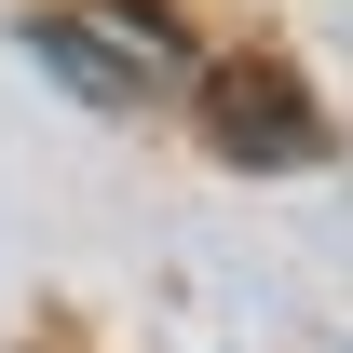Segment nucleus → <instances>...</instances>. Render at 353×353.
<instances>
[{"label":"nucleus","instance_id":"1","mask_svg":"<svg viewBox=\"0 0 353 353\" xmlns=\"http://www.w3.org/2000/svg\"><path fill=\"white\" fill-rule=\"evenodd\" d=\"M28 68H54L82 109L123 123V109H150V95L176 82V41L150 14H109V28H95V14H28Z\"/></svg>","mask_w":353,"mask_h":353},{"label":"nucleus","instance_id":"2","mask_svg":"<svg viewBox=\"0 0 353 353\" xmlns=\"http://www.w3.org/2000/svg\"><path fill=\"white\" fill-rule=\"evenodd\" d=\"M204 109H218V150H231V163H326V109H312L285 68H218Z\"/></svg>","mask_w":353,"mask_h":353}]
</instances>
